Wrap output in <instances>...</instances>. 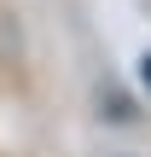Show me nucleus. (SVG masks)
Masks as SVG:
<instances>
[{"label":"nucleus","instance_id":"nucleus-1","mask_svg":"<svg viewBox=\"0 0 151 157\" xmlns=\"http://www.w3.org/2000/svg\"><path fill=\"white\" fill-rule=\"evenodd\" d=\"M145 82H151V58H145Z\"/></svg>","mask_w":151,"mask_h":157}]
</instances>
